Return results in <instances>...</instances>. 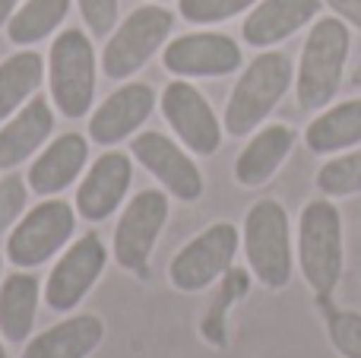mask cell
Wrapping results in <instances>:
<instances>
[{"label": "cell", "instance_id": "obj_29", "mask_svg": "<svg viewBox=\"0 0 361 358\" xmlns=\"http://www.w3.org/2000/svg\"><path fill=\"white\" fill-rule=\"evenodd\" d=\"M29 181L19 175L0 178V235H6L29 206Z\"/></svg>", "mask_w": 361, "mask_h": 358}, {"label": "cell", "instance_id": "obj_3", "mask_svg": "<svg viewBox=\"0 0 361 358\" xmlns=\"http://www.w3.org/2000/svg\"><path fill=\"white\" fill-rule=\"evenodd\" d=\"M349 25L339 16L314 19L311 32L301 48V61L295 70V95L305 111H317L326 108L336 99L339 86H343L345 61H349Z\"/></svg>", "mask_w": 361, "mask_h": 358}, {"label": "cell", "instance_id": "obj_23", "mask_svg": "<svg viewBox=\"0 0 361 358\" xmlns=\"http://www.w3.org/2000/svg\"><path fill=\"white\" fill-rule=\"evenodd\" d=\"M44 82V57L38 51H16L0 61V124L35 99Z\"/></svg>", "mask_w": 361, "mask_h": 358}, {"label": "cell", "instance_id": "obj_10", "mask_svg": "<svg viewBox=\"0 0 361 358\" xmlns=\"http://www.w3.org/2000/svg\"><path fill=\"white\" fill-rule=\"evenodd\" d=\"M108 266V247L95 232H86L73 238L61 251L57 264L51 266L48 283H44L42 295L54 314H73L86 295L95 289Z\"/></svg>", "mask_w": 361, "mask_h": 358}, {"label": "cell", "instance_id": "obj_16", "mask_svg": "<svg viewBox=\"0 0 361 358\" xmlns=\"http://www.w3.org/2000/svg\"><path fill=\"white\" fill-rule=\"evenodd\" d=\"M89 162V140L76 130H67L61 137H54L51 143H44V149L32 159L25 181L29 190L38 197H57L67 187H73V181H80Z\"/></svg>", "mask_w": 361, "mask_h": 358}, {"label": "cell", "instance_id": "obj_1", "mask_svg": "<svg viewBox=\"0 0 361 358\" xmlns=\"http://www.w3.org/2000/svg\"><path fill=\"white\" fill-rule=\"evenodd\" d=\"M298 266L307 289L330 302L339 279L345 270V235H343V216L330 197L305 203L298 219Z\"/></svg>", "mask_w": 361, "mask_h": 358}, {"label": "cell", "instance_id": "obj_2", "mask_svg": "<svg viewBox=\"0 0 361 358\" xmlns=\"http://www.w3.org/2000/svg\"><path fill=\"white\" fill-rule=\"evenodd\" d=\"M292 82H295L292 57L286 51H260L244 67V73L238 76L235 89L228 95L225 118H222L225 133L228 137H247V133H254L276 111V105L282 101V95L288 92Z\"/></svg>", "mask_w": 361, "mask_h": 358}, {"label": "cell", "instance_id": "obj_25", "mask_svg": "<svg viewBox=\"0 0 361 358\" xmlns=\"http://www.w3.org/2000/svg\"><path fill=\"white\" fill-rule=\"evenodd\" d=\"M247 289H250V273L235 270V266L219 279V292L212 298L209 311H206V321H203V336L212 346H225V340H228L225 336V314H228L231 304L247 295Z\"/></svg>", "mask_w": 361, "mask_h": 358}, {"label": "cell", "instance_id": "obj_17", "mask_svg": "<svg viewBox=\"0 0 361 358\" xmlns=\"http://www.w3.org/2000/svg\"><path fill=\"white\" fill-rule=\"evenodd\" d=\"M51 133H54V105L35 95L0 124V171H13L25 159L38 156Z\"/></svg>", "mask_w": 361, "mask_h": 358}, {"label": "cell", "instance_id": "obj_11", "mask_svg": "<svg viewBox=\"0 0 361 358\" xmlns=\"http://www.w3.org/2000/svg\"><path fill=\"white\" fill-rule=\"evenodd\" d=\"M159 108H162L169 127L175 130L178 143L190 149L193 156H212L222 146V121L216 118L209 99L193 86L190 80H171L159 95Z\"/></svg>", "mask_w": 361, "mask_h": 358}, {"label": "cell", "instance_id": "obj_4", "mask_svg": "<svg viewBox=\"0 0 361 358\" xmlns=\"http://www.w3.org/2000/svg\"><path fill=\"white\" fill-rule=\"evenodd\" d=\"M99 57L86 29H61L48 51V95L51 105L70 121L92 114Z\"/></svg>", "mask_w": 361, "mask_h": 358}, {"label": "cell", "instance_id": "obj_24", "mask_svg": "<svg viewBox=\"0 0 361 358\" xmlns=\"http://www.w3.org/2000/svg\"><path fill=\"white\" fill-rule=\"evenodd\" d=\"M70 13V0H23L19 10L6 23V38L19 48L44 42L63 25Z\"/></svg>", "mask_w": 361, "mask_h": 358}, {"label": "cell", "instance_id": "obj_15", "mask_svg": "<svg viewBox=\"0 0 361 358\" xmlns=\"http://www.w3.org/2000/svg\"><path fill=\"white\" fill-rule=\"evenodd\" d=\"M156 105L159 95L149 82L127 80L89 114V140L99 146H118L127 137H137L140 127L152 118Z\"/></svg>", "mask_w": 361, "mask_h": 358}, {"label": "cell", "instance_id": "obj_9", "mask_svg": "<svg viewBox=\"0 0 361 358\" xmlns=\"http://www.w3.org/2000/svg\"><path fill=\"white\" fill-rule=\"evenodd\" d=\"M241 235L231 222H212L200 235H193L169 264V283L171 289L184 295H197L216 285L225 273L235 266Z\"/></svg>", "mask_w": 361, "mask_h": 358}, {"label": "cell", "instance_id": "obj_28", "mask_svg": "<svg viewBox=\"0 0 361 358\" xmlns=\"http://www.w3.org/2000/svg\"><path fill=\"white\" fill-rule=\"evenodd\" d=\"M326 336L343 358H361V314L358 311H330Z\"/></svg>", "mask_w": 361, "mask_h": 358}, {"label": "cell", "instance_id": "obj_33", "mask_svg": "<svg viewBox=\"0 0 361 358\" xmlns=\"http://www.w3.org/2000/svg\"><path fill=\"white\" fill-rule=\"evenodd\" d=\"M352 82H355V86L361 89V63H358V67H355V70H352Z\"/></svg>", "mask_w": 361, "mask_h": 358}, {"label": "cell", "instance_id": "obj_27", "mask_svg": "<svg viewBox=\"0 0 361 358\" xmlns=\"http://www.w3.org/2000/svg\"><path fill=\"white\" fill-rule=\"evenodd\" d=\"M257 0H178V13L193 25H216L247 13Z\"/></svg>", "mask_w": 361, "mask_h": 358}, {"label": "cell", "instance_id": "obj_26", "mask_svg": "<svg viewBox=\"0 0 361 358\" xmlns=\"http://www.w3.org/2000/svg\"><path fill=\"white\" fill-rule=\"evenodd\" d=\"M317 190L324 197L361 194V149L358 152H345V156H333L330 162L320 165Z\"/></svg>", "mask_w": 361, "mask_h": 358}, {"label": "cell", "instance_id": "obj_22", "mask_svg": "<svg viewBox=\"0 0 361 358\" xmlns=\"http://www.w3.org/2000/svg\"><path fill=\"white\" fill-rule=\"evenodd\" d=\"M305 143L311 152L330 156V152H345L361 143V99L339 101L326 108L324 114L307 124Z\"/></svg>", "mask_w": 361, "mask_h": 358}, {"label": "cell", "instance_id": "obj_19", "mask_svg": "<svg viewBox=\"0 0 361 358\" xmlns=\"http://www.w3.org/2000/svg\"><path fill=\"white\" fill-rule=\"evenodd\" d=\"M102 342H105V321L99 314H70L25 340L19 358H92Z\"/></svg>", "mask_w": 361, "mask_h": 358}, {"label": "cell", "instance_id": "obj_34", "mask_svg": "<svg viewBox=\"0 0 361 358\" xmlns=\"http://www.w3.org/2000/svg\"><path fill=\"white\" fill-rule=\"evenodd\" d=\"M0 358H6V349H4V336H0Z\"/></svg>", "mask_w": 361, "mask_h": 358}, {"label": "cell", "instance_id": "obj_18", "mask_svg": "<svg viewBox=\"0 0 361 358\" xmlns=\"http://www.w3.org/2000/svg\"><path fill=\"white\" fill-rule=\"evenodd\" d=\"M320 6L324 0H257L241 25V35L250 48L267 51L314 23Z\"/></svg>", "mask_w": 361, "mask_h": 358}, {"label": "cell", "instance_id": "obj_14", "mask_svg": "<svg viewBox=\"0 0 361 358\" xmlns=\"http://www.w3.org/2000/svg\"><path fill=\"white\" fill-rule=\"evenodd\" d=\"M133 184V156L108 149L82 171L76 187V213L86 222H105L124 206V197Z\"/></svg>", "mask_w": 361, "mask_h": 358}, {"label": "cell", "instance_id": "obj_8", "mask_svg": "<svg viewBox=\"0 0 361 358\" xmlns=\"http://www.w3.org/2000/svg\"><path fill=\"white\" fill-rule=\"evenodd\" d=\"M171 213L169 190L146 187L137 197H130L121 213L111 235V257L121 270L133 273L137 279H149L152 251L165 232V222Z\"/></svg>", "mask_w": 361, "mask_h": 358}, {"label": "cell", "instance_id": "obj_6", "mask_svg": "<svg viewBox=\"0 0 361 358\" xmlns=\"http://www.w3.org/2000/svg\"><path fill=\"white\" fill-rule=\"evenodd\" d=\"M175 29V13L162 4H143L114 25L102 48V73L108 80L127 82L169 44Z\"/></svg>", "mask_w": 361, "mask_h": 358}, {"label": "cell", "instance_id": "obj_31", "mask_svg": "<svg viewBox=\"0 0 361 358\" xmlns=\"http://www.w3.org/2000/svg\"><path fill=\"white\" fill-rule=\"evenodd\" d=\"M333 10V16H339L343 23H352L355 29H361V0H324Z\"/></svg>", "mask_w": 361, "mask_h": 358}, {"label": "cell", "instance_id": "obj_7", "mask_svg": "<svg viewBox=\"0 0 361 358\" xmlns=\"http://www.w3.org/2000/svg\"><path fill=\"white\" fill-rule=\"evenodd\" d=\"M76 219L80 213L73 203L61 200V197H44L42 203L25 209L16 226L10 228L4 257L16 270H35V266L48 264L73 241Z\"/></svg>", "mask_w": 361, "mask_h": 358}, {"label": "cell", "instance_id": "obj_13", "mask_svg": "<svg viewBox=\"0 0 361 358\" xmlns=\"http://www.w3.org/2000/svg\"><path fill=\"white\" fill-rule=\"evenodd\" d=\"M241 63V44L225 32H187L162 48V67L180 80H219Z\"/></svg>", "mask_w": 361, "mask_h": 358}, {"label": "cell", "instance_id": "obj_35", "mask_svg": "<svg viewBox=\"0 0 361 358\" xmlns=\"http://www.w3.org/2000/svg\"><path fill=\"white\" fill-rule=\"evenodd\" d=\"M0 283H4V254H0Z\"/></svg>", "mask_w": 361, "mask_h": 358}, {"label": "cell", "instance_id": "obj_21", "mask_svg": "<svg viewBox=\"0 0 361 358\" xmlns=\"http://www.w3.org/2000/svg\"><path fill=\"white\" fill-rule=\"evenodd\" d=\"M42 298V283L32 273L16 270L4 276V283H0V336L6 342L23 346L32 336Z\"/></svg>", "mask_w": 361, "mask_h": 358}, {"label": "cell", "instance_id": "obj_5", "mask_svg": "<svg viewBox=\"0 0 361 358\" xmlns=\"http://www.w3.org/2000/svg\"><path fill=\"white\" fill-rule=\"evenodd\" d=\"M241 247L247 270L263 289H286L295 273V247L288 228V209L273 197H263L244 216Z\"/></svg>", "mask_w": 361, "mask_h": 358}, {"label": "cell", "instance_id": "obj_30", "mask_svg": "<svg viewBox=\"0 0 361 358\" xmlns=\"http://www.w3.org/2000/svg\"><path fill=\"white\" fill-rule=\"evenodd\" d=\"M80 16L86 23L89 35H111L121 16V0H76Z\"/></svg>", "mask_w": 361, "mask_h": 358}, {"label": "cell", "instance_id": "obj_20", "mask_svg": "<svg viewBox=\"0 0 361 358\" xmlns=\"http://www.w3.org/2000/svg\"><path fill=\"white\" fill-rule=\"evenodd\" d=\"M295 146V130L288 124H267L250 137V143L235 159V181L241 187H263Z\"/></svg>", "mask_w": 361, "mask_h": 358}, {"label": "cell", "instance_id": "obj_32", "mask_svg": "<svg viewBox=\"0 0 361 358\" xmlns=\"http://www.w3.org/2000/svg\"><path fill=\"white\" fill-rule=\"evenodd\" d=\"M19 4H23V0H0V25L10 23V16L19 10Z\"/></svg>", "mask_w": 361, "mask_h": 358}, {"label": "cell", "instance_id": "obj_12", "mask_svg": "<svg viewBox=\"0 0 361 358\" xmlns=\"http://www.w3.org/2000/svg\"><path fill=\"white\" fill-rule=\"evenodd\" d=\"M133 162H140L159 184L162 190H169V197H175L180 203H193L203 197V171L197 168L190 149H184L180 143L162 130H143L133 137L130 143Z\"/></svg>", "mask_w": 361, "mask_h": 358}]
</instances>
